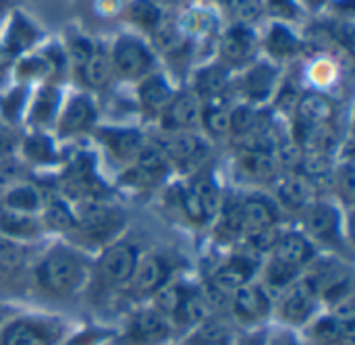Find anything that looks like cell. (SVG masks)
<instances>
[{"mask_svg": "<svg viewBox=\"0 0 355 345\" xmlns=\"http://www.w3.org/2000/svg\"><path fill=\"white\" fill-rule=\"evenodd\" d=\"M37 285L50 296H69L75 294L85 281L83 260L69 250L54 248L50 250L35 271Z\"/></svg>", "mask_w": 355, "mask_h": 345, "instance_id": "6da1fadb", "label": "cell"}, {"mask_svg": "<svg viewBox=\"0 0 355 345\" xmlns=\"http://www.w3.org/2000/svg\"><path fill=\"white\" fill-rule=\"evenodd\" d=\"M73 219H75V227L92 242H106L125 223L123 214L116 208L89 198L77 206Z\"/></svg>", "mask_w": 355, "mask_h": 345, "instance_id": "7a4b0ae2", "label": "cell"}, {"mask_svg": "<svg viewBox=\"0 0 355 345\" xmlns=\"http://www.w3.org/2000/svg\"><path fill=\"white\" fill-rule=\"evenodd\" d=\"M156 148L177 165L200 162L208 154V144L193 131H166L156 140Z\"/></svg>", "mask_w": 355, "mask_h": 345, "instance_id": "3957f363", "label": "cell"}, {"mask_svg": "<svg viewBox=\"0 0 355 345\" xmlns=\"http://www.w3.org/2000/svg\"><path fill=\"white\" fill-rule=\"evenodd\" d=\"M112 67L127 79H144L148 77L150 69H152V52L135 37H121L114 44V52H112Z\"/></svg>", "mask_w": 355, "mask_h": 345, "instance_id": "277c9868", "label": "cell"}, {"mask_svg": "<svg viewBox=\"0 0 355 345\" xmlns=\"http://www.w3.org/2000/svg\"><path fill=\"white\" fill-rule=\"evenodd\" d=\"M316 302H318V285L312 277L293 281L281 300V314L285 321L293 325H302L316 310Z\"/></svg>", "mask_w": 355, "mask_h": 345, "instance_id": "5b68a950", "label": "cell"}, {"mask_svg": "<svg viewBox=\"0 0 355 345\" xmlns=\"http://www.w3.org/2000/svg\"><path fill=\"white\" fill-rule=\"evenodd\" d=\"M137 262H139V254L131 244H116L102 254L98 262V271L104 281L121 285L133 277Z\"/></svg>", "mask_w": 355, "mask_h": 345, "instance_id": "8992f818", "label": "cell"}, {"mask_svg": "<svg viewBox=\"0 0 355 345\" xmlns=\"http://www.w3.org/2000/svg\"><path fill=\"white\" fill-rule=\"evenodd\" d=\"M239 206V223H241V235L250 237L260 231L272 229L279 223V210L275 202H270L264 196H250Z\"/></svg>", "mask_w": 355, "mask_h": 345, "instance_id": "52a82bcc", "label": "cell"}, {"mask_svg": "<svg viewBox=\"0 0 355 345\" xmlns=\"http://www.w3.org/2000/svg\"><path fill=\"white\" fill-rule=\"evenodd\" d=\"M202 121V102L196 92H183L173 96L171 104L162 112L166 131H189Z\"/></svg>", "mask_w": 355, "mask_h": 345, "instance_id": "ba28073f", "label": "cell"}, {"mask_svg": "<svg viewBox=\"0 0 355 345\" xmlns=\"http://www.w3.org/2000/svg\"><path fill=\"white\" fill-rule=\"evenodd\" d=\"M341 217L329 202H312L304 212V229L318 242H333L339 235Z\"/></svg>", "mask_w": 355, "mask_h": 345, "instance_id": "9c48e42d", "label": "cell"}, {"mask_svg": "<svg viewBox=\"0 0 355 345\" xmlns=\"http://www.w3.org/2000/svg\"><path fill=\"white\" fill-rule=\"evenodd\" d=\"M268 310H270V300L262 285L245 283L233 292V312L243 323L262 321L268 314Z\"/></svg>", "mask_w": 355, "mask_h": 345, "instance_id": "30bf717a", "label": "cell"}, {"mask_svg": "<svg viewBox=\"0 0 355 345\" xmlns=\"http://www.w3.org/2000/svg\"><path fill=\"white\" fill-rule=\"evenodd\" d=\"M171 331H173L171 319H166L158 310H141L131 319L129 325V333L135 344H162L171 335Z\"/></svg>", "mask_w": 355, "mask_h": 345, "instance_id": "8fae6325", "label": "cell"}, {"mask_svg": "<svg viewBox=\"0 0 355 345\" xmlns=\"http://www.w3.org/2000/svg\"><path fill=\"white\" fill-rule=\"evenodd\" d=\"M166 279H168L166 262L158 256H148L137 262L133 277L129 281L135 294L150 296V294H156L162 285H166Z\"/></svg>", "mask_w": 355, "mask_h": 345, "instance_id": "7c38bea8", "label": "cell"}, {"mask_svg": "<svg viewBox=\"0 0 355 345\" xmlns=\"http://www.w3.org/2000/svg\"><path fill=\"white\" fill-rule=\"evenodd\" d=\"M272 258L281 260L293 269H302L304 264L312 262L314 258V246L312 242L302 233H285L279 237L277 246L272 248Z\"/></svg>", "mask_w": 355, "mask_h": 345, "instance_id": "4fadbf2b", "label": "cell"}, {"mask_svg": "<svg viewBox=\"0 0 355 345\" xmlns=\"http://www.w3.org/2000/svg\"><path fill=\"white\" fill-rule=\"evenodd\" d=\"M252 275H254V262L245 256H235L214 273L212 285L225 294H233L241 285L250 283Z\"/></svg>", "mask_w": 355, "mask_h": 345, "instance_id": "5bb4252c", "label": "cell"}, {"mask_svg": "<svg viewBox=\"0 0 355 345\" xmlns=\"http://www.w3.org/2000/svg\"><path fill=\"white\" fill-rule=\"evenodd\" d=\"M239 169L256 181H270L279 173V160L272 152L266 150H245L237 158Z\"/></svg>", "mask_w": 355, "mask_h": 345, "instance_id": "9a60e30c", "label": "cell"}, {"mask_svg": "<svg viewBox=\"0 0 355 345\" xmlns=\"http://www.w3.org/2000/svg\"><path fill=\"white\" fill-rule=\"evenodd\" d=\"M98 140L119 158V160H135L141 150V135L133 129H100Z\"/></svg>", "mask_w": 355, "mask_h": 345, "instance_id": "2e32d148", "label": "cell"}, {"mask_svg": "<svg viewBox=\"0 0 355 345\" xmlns=\"http://www.w3.org/2000/svg\"><path fill=\"white\" fill-rule=\"evenodd\" d=\"M277 196H279V202H281L285 208H291V210H306V208L312 204L314 187H312V181H310L308 177L293 175V177H287L285 181L279 183Z\"/></svg>", "mask_w": 355, "mask_h": 345, "instance_id": "e0dca14e", "label": "cell"}, {"mask_svg": "<svg viewBox=\"0 0 355 345\" xmlns=\"http://www.w3.org/2000/svg\"><path fill=\"white\" fill-rule=\"evenodd\" d=\"M94 119H96V108L92 100L85 96H75L69 102L58 127H60V133H77V131H85L87 127H92Z\"/></svg>", "mask_w": 355, "mask_h": 345, "instance_id": "ac0fdd59", "label": "cell"}, {"mask_svg": "<svg viewBox=\"0 0 355 345\" xmlns=\"http://www.w3.org/2000/svg\"><path fill=\"white\" fill-rule=\"evenodd\" d=\"M254 52V35L250 33V29H245V25H237L233 29H229L220 42V54L227 62H243L250 58V54Z\"/></svg>", "mask_w": 355, "mask_h": 345, "instance_id": "d6986e66", "label": "cell"}, {"mask_svg": "<svg viewBox=\"0 0 355 345\" xmlns=\"http://www.w3.org/2000/svg\"><path fill=\"white\" fill-rule=\"evenodd\" d=\"M139 100L148 112L156 115L164 112V108L171 104L173 92L160 75H148L139 83Z\"/></svg>", "mask_w": 355, "mask_h": 345, "instance_id": "ffe728a7", "label": "cell"}, {"mask_svg": "<svg viewBox=\"0 0 355 345\" xmlns=\"http://www.w3.org/2000/svg\"><path fill=\"white\" fill-rule=\"evenodd\" d=\"M300 125H329L333 119V102L322 94H306L297 102Z\"/></svg>", "mask_w": 355, "mask_h": 345, "instance_id": "44dd1931", "label": "cell"}, {"mask_svg": "<svg viewBox=\"0 0 355 345\" xmlns=\"http://www.w3.org/2000/svg\"><path fill=\"white\" fill-rule=\"evenodd\" d=\"M48 331L31 321H17L8 325L2 333L0 345H48Z\"/></svg>", "mask_w": 355, "mask_h": 345, "instance_id": "7402d4cb", "label": "cell"}, {"mask_svg": "<svg viewBox=\"0 0 355 345\" xmlns=\"http://www.w3.org/2000/svg\"><path fill=\"white\" fill-rule=\"evenodd\" d=\"M0 208L23 212V214H35L42 208V194L33 185H27V183L15 185L6 192Z\"/></svg>", "mask_w": 355, "mask_h": 345, "instance_id": "603a6c76", "label": "cell"}, {"mask_svg": "<svg viewBox=\"0 0 355 345\" xmlns=\"http://www.w3.org/2000/svg\"><path fill=\"white\" fill-rule=\"evenodd\" d=\"M42 225L35 219V214H23L0 208V231L10 237H35L40 233Z\"/></svg>", "mask_w": 355, "mask_h": 345, "instance_id": "cb8c5ba5", "label": "cell"}, {"mask_svg": "<svg viewBox=\"0 0 355 345\" xmlns=\"http://www.w3.org/2000/svg\"><path fill=\"white\" fill-rule=\"evenodd\" d=\"M206 312H208V302H206L204 294L200 289H185L183 300L173 319H177L183 327H196V325L204 323Z\"/></svg>", "mask_w": 355, "mask_h": 345, "instance_id": "d4e9b609", "label": "cell"}, {"mask_svg": "<svg viewBox=\"0 0 355 345\" xmlns=\"http://www.w3.org/2000/svg\"><path fill=\"white\" fill-rule=\"evenodd\" d=\"M81 69V79L85 81V85L100 90L104 85H108L110 81V73H112V62L106 54L94 50V54L79 67Z\"/></svg>", "mask_w": 355, "mask_h": 345, "instance_id": "484cf974", "label": "cell"}, {"mask_svg": "<svg viewBox=\"0 0 355 345\" xmlns=\"http://www.w3.org/2000/svg\"><path fill=\"white\" fill-rule=\"evenodd\" d=\"M200 204H202V212L206 217V221L214 219L218 214V210L223 208V200H220V192L218 185L210 179V177H200L191 183Z\"/></svg>", "mask_w": 355, "mask_h": 345, "instance_id": "4316f807", "label": "cell"}, {"mask_svg": "<svg viewBox=\"0 0 355 345\" xmlns=\"http://www.w3.org/2000/svg\"><path fill=\"white\" fill-rule=\"evenodd\" d=\"M125 17L131 23H135V25H139V27H144L148 31H154L162 21L160 6L154 4L152 0H133V2H129V6L125 8Z\"/></svg>", "mask_w": 355, "mask_h": 345, "instance_id": "83f0119b", "label": "cell"}, {"mask_svg": "<svg viewBox=\"0 0 355 345\" xmlns=\"http://www.w3.org/2000/svg\"><path fill=\"white\" fill-rule=\"evenodd\" d=\"M272 77H275V73H272L270 67H266V65L254 67V69L245 75V79H243L245 94H248L252 100H262V98H266L268 92H270V87H272Z\"/></svg>", "mask_w": 355, "mask_h": 345, "instance_id": "f1b7e54d", "label": "cell"}, {"mask_svg": "<svg viewBox=\"0 0 355 345\" xmlns=\"http://www.w3.org/2000/svg\"><path fill=\"white\" fill-rule=\"evenodd\" d=\"M202 121L204 127L214 135H225L231 131V110L223 104L210 102L202 108Z\"/></svg>", "mask_w": 355, "mask_h": 345, "instance_id": "f546056e", "label": "cell"}, {"mask_svg": "<svg viewBox=\"0 0 355 345\" xmlns=\"http://www.w3.org/2000/svg\"><path fill=\"white\" fill-rule=\"evenodd\" d=\"M183 294H185V287L183 285H162L158 292H156V300H154V310H158L160 314H164L166 319H173L181 300H183Z\"/></svg>", "mask_w": 355, "mask_h": 345, "instance_id": "4dcf8cb0", "label": "cell"}, {"mask_svg": "<svg viewBox=\"0 0 355 345\" xmlns=\"http://www.w3.org/2000/svg\"><path fill=\"white\" fill-rule=\"evenodd\" d=\"M300 48V40L283 25H275L268 33V50L275 56H289L293 52H297Z\"/></svg>", "mask_w": 355, "mask_h": 345, "instance_id": "1f68e13d", "label": "cell"}, {"mask_svg": "<svg viewBox=\"0 0 355 345\" xmlns=\"http://www.w3.org/2000/svg\"><path fill=\"white\" fill-rule=\"evenodd\" d=\"M25 260L23 250L6 237H0V277H8L12 275L17 269H21Z\"/></svg>", "mask_w": 355, "mask_h": 345, "instance_id": "d6a6232c", "label": "cell"}, {"mask_svg": "<svg viewBox=\"0 0 355 345\" xmlns=\"http://www.w3.org/2000/svg\"><path fill=\"white\" fill-rule=\"evenodd\" d=\"M154 40L156 44L166 50V52H175L179 48H183L185 44V33L181 31L179 25H173L168 21H160V25L154 29Z\"/></svg>", "mask_w": 355, "mask_h": 345, "instance_id": "836d02e7", "label": "cell"}, {"mask_svg": "<svg viewBox=\"0 0 355 345\" xmlns=\"http://www.w3.org/2000/svg\"><path fill=\"white\" fill-rule=\"evenodd\" d=\"M225 6L239 25H248L256 21L262 12L260 0H225Z\"/></svg>", "mask_w": 355, "mask_h": 345, "instance_id": "e575fe53", "label": "cell"}, {"mask_svg": "<svg viewBox=\"0 0 355 345\" xmlns=\"http://www.w3.org/2000/svg\"><path fill=\"white\" fill-rule=\"evenodd\" d=\"M44 223L52 229H58V231H67L71 227H75V219H73V212L58 200L50 202L46 208H44Z\"/></svg>", "mask_w": 355, "mask_h": 345, "instance_id": "d590c367", "label": "cell"}, {"mask_svg": "<svg viewBox=\"0 0 355 345\" xmlns=\"http://www.w3.org/2000/svg\"><path fill=\"white\" fill-rule=\"evenodd\" d=\"M58 104V92L54 87H44L35 100V108H33V121L35 123H46L52 119L54 108Z\"/></svg>", "mask_w": 355, "mask_h": 345, "instance_id": "8d00e7d4", "label": "cell"}, {"mask_svg": "<svg viewBox=\"0 0 355 345\" xmlns=\"http://www.w3.org/2000/svg\"><path fill=\"white\" fill-rule=\"evenodd\" d=\"M297 273H300V269H293V267H289V264L272 258L270 264H268V269H266V279L275 287H289L295 281Z\"/></svg>", "mask_w": 355, "mask_h": 345, "instance_id": "74e56055", "label": "cell"}, {"mask_svg": "<svg viewBox=\"0 0 355 345\" xmlns=\"http://www.w3.org/2000/svg\"><path fill=\"white\" fill-rule=\"evenodd\" d=\"M227 83V73L223 67H208L198 75V85L202 94H218Z\"/></svg>", "mask_w": 355, "mask_h": 345, "instance_id": "f35d334b", "label": "cell"}, {"mask_svg": "<svg viewBox=\"0 0 355 345\" xmlns=\"http://www.w3.org/2000/svg\"><path fill=\"white\" fill-rule=\"evenodd\" d=\"M35 40V33L31 27H27L25 21H21L19 17L12 21L10 31H8V50H21L27 48L31 42Z\"/></svg>", "mask_w": 355, "mask_h": 345, "instance_id": "ab89813d", "label": "cell"}, {"mask_svg": "<svg viewBox=\"0 0 355 345\" xmlns=\"http://www.w3.org/2000/svg\"><path fill=\"white\" fill-rule=\"evenodd\" d=\"M179 204H181V210L185 212V217L189 221H193V223H204L206 221V217L202 212V204H200V200H198V196H196V192H193L191 185H187L185 190H181Z\"/></svg>", "mask_w": 355, "mask_h": 345, "instance_id": "60d3db41", "label": "cell"}, {"mask_svg": "<svg viewBox=\"0 0 355 345\" xmlns=\"http://www.w3.org/2000/svg\"><path fill=\"white\" fill-rule=\"evenodd\" d=\"M27 154L33 160H37V162H46V160L54 158L52 146H50V142L44 135H35V137L27 140Z\"/></svg>", "mask_w": 355, "mask_h": 345, "instance_id": "b9f144b4", "label": "cell"}, {"mask_svg": "<svg viewBox=\"0 0 355 345\" xmlns=\"http://www.w3.org/2000/svg\"><path fill=\"white\" fill-rule=\"evenodd\" d=\"M354 167L352 165H345L341 171H339V192L345 196V200H352L354 198Z\"/></svg>", "mask_w": 355, "mask_h": 345, "instance_id": "7bdbcfd3", "label": "cell"}, {"mask_svg": "<svg viewBox=\"0 0 355 345\" xmlns=\"http://www.w3.org/2000/svg\"><path fill=\"white\" fill-rule=\"evenodd\" d=\"M98 339H100V335L96 331H85V333L77 335L69 345H92L94 342H98Z\"/></svg>", "mask_w": 355, "mask_h": 345, "instance_id": "ee69618b", "label": "cell"}, {"mask_svg": "<svg viewBox=\"0 0 355 345\" xmlns=\"http://www.w3.org/2000/svg\"><path fill=\"white\" fill-rule=\"evenodd\" d=\"M268 345H295V342L291 339V337H285V335H281V337H277V339H272Z\"/></svg>", "mask_w": 355, "mask_h": 345, "instance_id": "f6af8a7d", "label": "cell"}, {"mask_svg": "<svg viewBox=\"0 0 355 345\" xmlns=\"http://www.w3.org/2000/svg\"><path fill=\"white\" fill-rule=\"evenodd\" d=\"M248 345H268V344H266L262 337H258V339H250V342H248Z\"/></svg>", "mask_w": 355, "mask_h": 345, "instance_id": "bcb514c9", "label": "cell"}, {"mask_svg": "<svg viewBox=\"0 0 355 345\" xmlns=\"http://www.w3.org/2000/svg\"><path fill=\"white\" fill-rule=\"evenodd\" d=\"M154 4H177L179 0H152Z\"/></svg>", "mask_w": 355, "mask_h": 345, "instance_id": "7dc6e473", "label": "cell"}, {"mask_svg": "<svg viewBox=\"0 0 355 345\" xmlns=\"http://www.w3.org/2000/svg\"><path fill=\"white\" fill-rule=\"evenodd\" d=\"M306 2H308L310 6H320V4H322L324 0H306Z\"/></svg>", "mask_w": 355, "mask_h": 345, "instance_id": "c3c4849f", "label": "cell"}]
</instances>
